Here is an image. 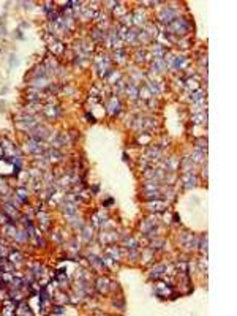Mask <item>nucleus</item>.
Instances as JSON below:
<instances>
[{
  "label": "nucleus",
  "instance_id": "obj_4",
  "mask_svg": "<svg viewBox=\"0 0 237 316\" xmlns=\"http://www.w3.org/2000/svg\"><path fill=\"white\" fill-rule=\"evenodd\" d=\"M150 207H152V210H164L166 204L164 202H150Z\"/></svg>",
  "mask_w": 237,
  "mask_h": 316
},
{
  "label": "nucleus",
  "instance_id": "obj_6",
  "mask_svg": "<svg viewBox=\"0 0 237 316\" xmlns=\"http://www.w3.org/2000/svg\"><path fill=\"white\" fill-rule=\"evenodd\" d=\"M204 120H205V116H201V114H199V116H194V122H196V123H201V122H204Z\"/></svg>",
  "mask_w": 237,
  "mask_h": 316
},
{
  "label": "nucleus",
  "instance_id": "obj_2",
  "mask_svg": "<svg viewBox=\"0 0 237 316\" xmlns=\"http://www.w3.org/2000/svg\"><path fill=\"white\" fill-rule=\"evenodd\" d=\"M174 16H176V13H174V10H166L163 15H161V21H166V22H169L171 19H174Z\"/></svg>",
  "mask_w": 237,
  "mask_h": 316
},
{
  "label": "nucleus",
  "instance_id": "obj_3",
  "mask_svg": "<svg viewBox=\"0 0 237 316\" xmlns=\"http://www.w3.org/2000/svg\"><path fill=\"white\" fill-rule=\"evenodd\" d=\"M10 261H11V263H15V264H19L21 261H22V255H21V253H16V251L11 253V255H10Z\"/></svg>",
  "mask_w": 237,
  "mask_h": 316
},
{
  "label": "nucleus",
  "instance_id": "obj_5",
  "mask_svg": "<svg viewBox=\"0 0 237 316\" xmlns=\"http://www.w3.org/2000/svg\"><path fill=\"white\" fill-rule=\"evenodd\" d=\"M18 195H19V198H21L22 201H25V199H27V193H25L24 190H18Z\"/></svg>",
  "mask_w": 237,
  "mask_h": 316
},
{
  "label": "nucleus",
  "instance_id": "obj_7",
  "mask_svg": "<svg viewBox=\"0 0 237 316\" xmlns=\"http://www.w3.org/2000/svg\"><path fill=\"white\" fill-rule=\"evenodd\" d=\"M0 155H2V147H0Z\"/></svg>",
  "mask_w": 237,
  "mask_h": 316
},
{
  "label": "nucleus",
  "instance_id": "obj_1",
  "mask_svg": "<svg viewBox=\"0 0 237 316\" xmlns=\"http://www.w3.org/2000/svg\"><path fill=\"white\" fill-rule=\"evenodd\" d=\"M171 29H174V30L179 32V33H185V32H187V22L182 21V19H177V21L172 22Z\"/></svg>",
  "mask_w": 237,
  "mask_h": 316
}]
</instances>
